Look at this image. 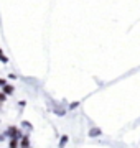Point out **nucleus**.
I'll return each mask as SVG.
<instances>
[{
	"mask_svg": "<svg viewBox=\"0 0 140 148\" xmlns=\"http://www.w3.org/2000/svg\"><path fill=\"white\" fill-rule=\"evenodd\" d=\"M8 145H10V147H18L20 143L16 142V138H13V140H10V143H8Z\"/></svg>",
	"mask_w": 140,
	"mask_h": 148,
	"instance_id": "7ed1b4c3",
	"label": "nucleus"
},
{
	"mask_svg": "<svg viewBox=\"0 0 140 148\" xmlns=\"http://www.w3.org/2000/svg\"><path fill=\"white\" fill-rule=\"evenodd\" d=\"M20 145H22V147H28V145H30V142H28V138H23L22 142H20Z\"/></svg>",
	"mask_w": 140,
	"mask_h": 148,
	"instance_id": "20e7f679",
	"label": "nucleus"
},
{
	"mask_svg": "<svg viewBox=\"0 0 140 148\" xmlns=\"http://www.w3.org/2000/svg\"><path fill=\"white\" fill-rule=\"evenodd\" d=\"M5 99H7V94L5 92H0V102H3Z\"/></svg>",
	"mask_w": 140,
	"mask_h": 148,
	"instance_id": "39448f33",
	"label": "nucleus"
},
{
	"mask_svg": "<svg viewBox=\"0 0 140 148\" xmlns=\"http://www.w3.org/2000/svg\"><path fill=\"white\" fill-rule=\"evenodd\" d=\"M5 135H7V138L10 137V138H16V140H20V138H22V132H20L16 127H13V125L8 127V130L5 132Z\"/></svg>",
	"mask_w": 140,
	"mask_h": 148,
	"instance_id": "f257e3e1",
	"label": "nucleus"
},
{
	"mask_svg": "<svg viewBox=\"0 0 140 148\" xmlns=\"http://www.w3.org/2000/svg\"><path fill=\"white\" fill-rule=\"evenodd\" d=\"M3 92H5V94H12V92H13V87L5 82V84H3Z\"/></svg>",
	"mask_w": 140,
	"mask_h": 148,
	"instance_id": "f03ea898",
	"label": "nucleus"
},
{
	"mask_svg": "<svg viewBox=\"0 0 140 148\" xmlns=\"http://www.w3.org/2000/svg\"><path fill=\"white\" fill-rule=\"evenodd\" d=\"M5 82H7V81H3V79H0V86H3V84H5Z\"/></svg>",
	"mask_w": 140,
	"mask_h": 148,
	"instance_id": "423d86ee",
	"label": "nucleus"
}]
</instances>
